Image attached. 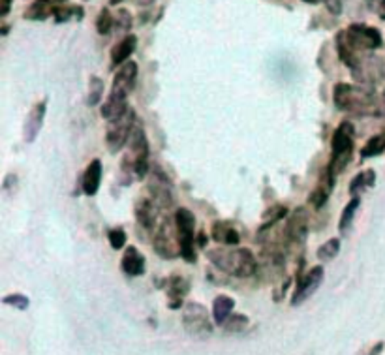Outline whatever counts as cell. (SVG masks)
<instances>
[{"instance_id":"obj_46","label":"cell","mask_w":385,"mask_h":355,"mask_svg":"<svg viewBox=\"0 0 385 355\" xmlns=\"http://www.w3.org/2000/svg\"><path fill=\"white\" fill-rule=\"evenodd\" d=\"M382 103H384V110H385V90H384V96H382Z\"/></svg>"},{"instance_id":"obj_10","label":"cell","mask_w":385,"mask_h":355,"mask_svg":"<svg viewBox=\"0 0 385 355\" xmlns=\"http://www.w3.org/2000/svg\"><path fill=\"white\" fill-rule=\"evenodd\" d=\"M152 248L164 260H175L180 256L179 235L173 219H162L152 232Z\"/></svg>"},{"instance_id":"obj_7","label":"cell","mask_w":385,"mask_h":355,"mask_svg":"<svg viewBox=\"0 0 385 355\" xmlns=\"http://www.w3.org/2000/svg\"><path fill=\"white\" fill-rule=\"evenodd\" d=\"M138 126V116L136 111L128 108V111L124 115L107 121V128H105V145L113 154H117L123 149H126V145L130 141L134 128Z\"/></svg>"},{"instance_id":"obj_28","label":"cell","mask_w":385,"mask_h":355,"mask_svg":"<svg viewBox=\"0 0 385 355\" xmlns=\"http://www.w3.org/2000/svg\"><path fill=\"white\" fill-rule=\"evenodd\" d=\"M385 152V134H376L372 136L361 149V158L366 160V158H376L379 154Z\"/></svg>"},{"instance_id":"obj_6","label":"cell","mask_w":385,"mask_h":355,"mask_svg":"<svg viewBox=\"0 0 385 355\" xmlns=\"http://www.w3.org/2000/svg\"><path fill=\"white\" fill-rule=\"evenodd\" d=\"M173 222L177 227L180 245V258L186 263L198 261V235H196V216L190 209L179 207L173 214Z\"/></svg>"},{"instance_id":"obj_11","label":"cell","mask_w":385,"mask_h":355,"mask_svg":"<svg viewBox=\"0 0 385 355\" xmlns=\"http://www.w3.org/2000/svg\"><path fill=\"white\" fill-rule=\"evenodd\" d=\"M310 230V212L304 207H297L289 212L286 219V225L282 230V243L286 248L289 246H299L306 241Z\"/></svg>"},{"instance_id":"obj_37","label":"cell","mask_w":385,"mask_h":355,"mask_svg":"<svg viewBox=\"0 0 385 355\" xmlns=\"http://www.w3.org/2000/svg\"><path fill=\"white\" fill-rule=\"evenodd\" d=\"M327 12L333 15H340L344 10V0H324Z\"/></svg>"},{"instance_id":"obj_45","label":"cell","mask_w":385,"mask_h":355,"mask_svg":"<svg viewBox=\"0 0 385 355\" xmlns=\"http://www.w3.org/2000/svg\"><path fill=\"white\" fill-rule=\"evenodd\" d=\"M121 2H123V0H110V6H118Z\"/></svg>"},{"instance_id":"obj_31","label":"cell","mask_w":385,"mask_h":355,"mask_svg":"<svg viewBox=\"0 0 385 355\" xmlns=\"http://www.w3.org/2000/svg\"><path fill=\"white\" fill-rule=\"evenodd\" d=\"M340 254V239L333 237V239L325 241L324 245L318 248V260L320 261H333Z\"/></svg>"},{"instance_id":"obj_14","label":"cell","mask_w":385,"mask_h":355,"mask_svg":"<svg viewBox=\"0 0 385 355\" xmlns=\"http://www.w3.org/2000/svg\"><path fill=\"white\" fill-rule=\"evenodd\" d=\"M324 278L325 269L322 265H314L301 278H297V287L291 295V307H301L303 303H306L324 284Z\"/></svg>"},{"instance_id":"obj_38","label":"cell","mask_w":385,"mask_h":355,"mask_svg":"<svg viewBox=\"0 0 385 355\" xmlns=\"http://www.w3.org/2000/svg\"><path fill=\"white\" fill-rule=\"evenodd\" d=\"M384 349H385V342L378 341V342H374L372 346H368L366 349H363V352H359V355H382Z\"/></svg>"},{"instance_id":"obj_12","label":"cell","mask_w":385,"mask_h":355,"mask_svg":"<svg viewBox=\"0 0 385 355\" xmlns=\"http://www.w3.org/2000/svg\"><path fill=\"white\" fill-rule=\"evenodd\" d=\"M350 72L359 85L374 87L385 77V62L379 57L366 53V55H363L355 62V66Z\"/></svg>"},{"instance_id":"obj_44","label":"cell","mask_w":385,"mask_h":355,"mask_svg":"<svg viewBox=\"0 0 385 355\" xmlns=\"http://www.w3.org/2000/svg\"><path fill=\"white\" fill-rule=\"evenodd\" d=\"M136 2H138L139 6H149V4H151L152 0H136Z\"/></svg>"},{"instance_id":"obj_17","label":"cell","mask_w":385,"mask_h":355,"mask_svg":"<svg viewBox=\"0 0 385 355\" xmlns=\"http://www.w3.org/2000/svg\"><path fill=\"white\" fill-rule=\"evenodd\" d=\"M158 214H160V209L158 205L152 201L149 196H143V198H139L136 201V205H134V216L138 220V224L147 230V232H154L156 230V225H158Z\"/></svg>"},{"instance_id":"obj_25","label":"cell","mask_w":385,"mask_h":355,"mask_svg":"<svg viewBox=\"0 0 385 355\" xmlns=\"http://www.w3.org/2000/svg\"><path fill=\"white\" fill-rule=\"evenodd\" d=\"M374 185H376V171L365 170V171H361V173H357L355 177L351 179L348 192H350L351 198H353V196H359L361 192H365V190H368V188H372Z\"/></svg>"},{"instance_id":"obj_23","label":"cell","mask_w":385,"mask_h":355,"mask_svg":"<svg viewBox=\"0 0 385 355\" xmlns=\"http://www.w3.org/2000/svg\"><path fill=\"white\" fill-rule=\"evenodd\" d=\"M333 186H335V177L324 171L322 177H320V183L314 186V190L309 194V205L314 207V209H322V207L329 201L331 192H333Z\"/></svg>"},{"instance_id":"obj_35","label":"cell","mask_w":385,"mask_h":355,"mask_svg":"<svg viewBox=\"0 0 385 355\" xmlns=\"http://www.w3.org/2000/svg\"><path fill=\"white\" fill-rule=\"evenodd\" d=\"M132 25H134L132 14L128 12V10L121 8V10H118V14L115 15V28L123 30V32H128V30L132 28Z\"/></svg>"},{"instance_id":"obj_24","label":"cell","mask_w":385,"mask_h":355,"mask_svg":"<svg viewBox=\"0 0 385 355\" xmlns=\"http://www.w3.org/2000/svg\"><path fill=\"white\" fill-rule=\"evenodd\" d=\"M235 310V299L229 295H218L214 297L213 308H211V314H213L214 325H224L229 316L233 314Z\"/></svg>"},{"instance_id":"obj_18","label":"cell","mask_w":385,"mask_h":355,"mask_svg":"<svg viewBox=\"0 0 385 355\" xmlns=\"http://www.w3.org/2000/svg\"><path fill=\"white\" fill-rule=\"evenodd\" d=\"M66 4H68V0H34L23 12V19L36 21V23L48 21L49 17H55L56 12Z\"/></svg>"},{"instance_id":"obj_34","label":"cell","mask_w":385,"mask_h":355,"mask_svg":"<svg viewBox=\"0 0 385 355\" xmlns=\"http://www.w3.org/2000/svg\"><path fill=\"white\" fill-rule=\"evenodd\" d=\"M2 305H6V307H12L15 310H27L28 305H30V299H28L25 294H10L6 297H2Z\"/></svg>"},{"instance_id":"obj_26","label":"cell","mask_w":385,"mask_h":355,"mask_svg":"<svg viewBox=\"0 0 385 355\" xmlns=\"http://www.w3.org/2000/svg\"><path fill=\"white\" fill-rule=\"evenodd\" d=\"M359 205H361V196H353L348 201V205L344 207V211L340 214V220H338V233L340 235H346L351 230V224H353V219L357 214Z\"/></svg>"},{"instance_id":"obj_8","label":"cell","mask_w":385,"mask_h":355,"mask_svg":"<svg viewBox=\"0 0 385 355\" xmlns=\"http://www.w3.org/2000/svg\"><path fill=\"white\" fill-rule=\"evenodd\" d=\"M348 43L359 55H366L372 51H378L384 45V36L376 27L365 23H351L350 27L342 28Z\"/></svg>"},{"instance_id":"obj_41","label":"cell","mask_w":385,"mask_h":355,"mask_svg":"<svg viewBox=\"0 0 385 355\" xmlns=\"http://www.w3.org/2000/svg\"><path fill=\"white\" fill-rule=\"evenodd\" d=\"M205 245H207V235L203 232H200V233H198V246H201V248H203Z\"/></svg>"},{"instance_id":"obj_3","label":"cell","mask_w":385,"mask_h":355,"mask_svg":"<svg viewBox=\"0 0 385 355\" xmlns=\"http://www.w3.org/2000/svg\"><path fill=\"white\" fill-rule=\"evenodd\" d=\"M205 256L218 271H222L227 276H233V278H250L258 273V267H260L254 252L244 246L209 248Z\"/></svg>"},{"instance_id":"obj_21","label":"cell","mask_w":385,"mask_h":355,"mask_svg":"<svg viewBox=\"0 0 385 355\" xmlns=\"http://www.w3.org/2000/svg\"><path fill=\"white\" fill-rule=\"evenodd\" d=\"M102 160H100V158L90 160V164L85 168L81 177V190L85 196H90V198L96 196L98 190H100V185H102Z\"/></svg>"},{"instance_id":"obj_30","label":"cell","mask_w":385,"mask_h":355,"mask_svg":"<svg viewBox=\"0 0 385 355\" xmlns=\"http://www.w3.org/2000/svg\"><path fill=\"white\" fill-rule=\"evenodd\" d=\"M248 325H250V320H248L247 314H233L229 316L226 320V323L222 325V329L229 333V335H237V333H242V331H247Z\"/></svg>"},{"instance_id":"obj_29","label":"cell","mask_w":385,"mask_h":355,"mask_svg":"<svg viewBox=\"0 0 385 355\" xmlns=\"http://www.w3.org/2000/svg\"><path fill=\"white\" fill-rule=\"evenodd\" d=\"M103 81L98 77V75H90L89 79V92H87V100L85 103L89 105V108H94L98 103L103 100Z\"/></svg>"},{"instance_id":"obj_42","label":"cell","mask_w":385,"mask_h":355,"mask_svg":"<svg viewBox=\"0 0 385 355\" xmlns=\"http://www.w3.org/2000/svg\"><path fill=\"white\" fill-rule=\"evenodd\" d=\"M8 32H10V25H6V23H2V30H0V34L8 36Z\"/></svg>"},{"instance_id":"obj_36","label":"cell","mask_w":385,"mask_h":355,"mask_svg":"<svg viewBox=\"0 0 385 355\" xmlns=\"http://www.w3.org/2000/svg\"><path fill=\"white\" fill-rule=\"evenodd\" d=\"M289 286H291V278H284L282 282H278V286L275 287V292H273V299H275V303H280V301L284 299V295L288 294Z\"/></svg>"},{"instance_id":"obj_4","label":"cell","mask_w":385,"mask_h":355,"mask_svg":"<svg viewBox=\"0 0 385 355\" xmlns=\"http://www.w3.org/2000/svg\"><path fill=\"white\" fill-rule=\"evenodd\" d=\"M121 171L130 181H145L151 173V150H149V139L145 134L143 126L138 124L134 128L130 141L126 145L123 160H121Z\"/></svg>"},{"instance_id":"obj_27","label":"cell","mask_w":385,"mask_h":355,"mask_svg":"<svg viewBox=\"0 0 385 355\" xmlns=\"http://www.w3.org/2000/svg\"><path fill=\"white\" fill-rule=\"evenodd\" d=\"M85 17V10L79 4H66L62 6L59 12L55 14V23L56 25H64V23H70V21H83Z\"/></svg>"},{"instance_id":"obj_22","label":"cell","mask_w":385,"mask_h":355,"mask_svg":"<svg viewBox=\"0 0 385 355\" xmlns=\"http://www.w3.org/2000/svg\"><path fill=\"white\" fill-rule=\"evenodd\" d=\"M209 237L222 246H237L241 243V233L237 232V227L227 220H216L211 227Z\"/></svg>"},{"instance_id":"obj_9","label":"cell","mask_w":385,"mask_h":355,"mask_svg":"<svg viewBox=\"0 0 385 355\" xmlns=\"http://www.w3.org/2000/svg\"><path fill=\"white\" fill-rule=\"evenodd\" d=\"M183 325L186 333L194 338H207L213 335L214 321H211V314L205 305L198 301H188L183 307Z\"/></svg>"},{"instance_id":"obj_13","label":"cell","mask_w":385,"mask_h":355,"mask_svg":"<svg viewBox=\"0 0 385 355\" xmlns=\"http://www.w3.org/2000/svg\"><path fill=\"white\" fill-rule=\"evenodd\" d=\"M173 185L171 179L165 175L160 168H151L149 173V185H147V194L149 198L158 205V209H169L173 205Z\"/></svg>"},{"instance_id":"obj_15","label":"cell","mask_w":385,"mask_h":355,"mask_svg":"<svg viewBox=\"0 0 385 355\" xmlns=\"http://www.w3.org/2000/svg\"><path fill=\"white\" fill-rule=\"evenodd\" d=\"M158 287H164L165 294H167V307L171 310H183V307L186 305L185 297L190 294L192 284H190L188 276L175 273L167 276L164 282H158Z\"/></svg>"},{"instance_id":"obj_32","label":"cell","mask_w":385,"mask_h":355,"mask_svg":"<svg viewBox=\"0 0 385 355\" xmlns=\"http://www.w3.org/2000/svg\"><path fill=\"white\" fill-rule=\"evenodd\" d=\"M115 28V15L111 14L110 8H102V12L96 17V30L100 36L111 34V30Z\"/></svg>"},{"instance_id":"obj_1","label":"cell","mask_w":385,"mask_h":355,"mask_svg":"<svg viewBox=\"0 0 385 355\" xmlns=\"http://www.w3.org/2000/svg\"><path fill=\"white\" fill-rule=\"evenodd\" d=\"M138 75L139 66L136 61H128L115 72L110 96L105 98V102L100 108V115L105 121H113V119H117V116L124 115L128 111V108H130L128 105V96L136 89Z\"/></svg>"},{"instance_id":"obj_40","label":"cell","mask_w":385,"mask_h":355,"mask_svg":"<svg viewBox=\"0 0 385 355\" xmlns=\"http://www.w3.org/2000/svg\"><path fill=\"white\" fill-rule=\"evenodd\" d=\"M12 2L14 0H0V19H6L10 10H12Z\"/></svg>"},{"instance_id":"obj_43","label":"cell","mask_w":385,"mask_h":355,"mask_svg":"<svg viewBox=\"0 0 385 355\" xmlns=\"http://www.w3.org/2000/svg\"><path fill=\"white\" fill-rule=\"evenodd\" d=\"M304 4H310V6H316L320 2H324V0H303Z\"/></svg>"},{"instance_id":"obj_2","label":"cell","mask_w":385,"mask_h":355,"mask_svg":"<svg viewBox=\"0 0 385 355\" xmlns=\"http://www.w3.org/2000/svg\"><path fill=\"white\" fill-rule=\"evenodd\" d=\"M333 103L338 111L355 116H376L379 113V103L376 92L368 85H351L337 83L333 89Z\"/></svg>"},{"instance_id":"obj_19","label":"cell","mask_w":385,"mask_h":355,"mask_svg":"<svg viewBox=\"0 0 385 355\" xmlns=\"http://www.w3.org/2000/svg\"><path fill=\"white\" fill-rule=\"evenodd\" d=\"M136 49H138V36L136 34H126L124 38L113 45L111 49V62H110V68L111 70H118L123 64L130 61V57L136 53Z\"/></svg>"},{"instance_id":"obj_5","label":"cell","mask_w":385,"mask_h":355,"mask_svg":"<svg viewBox=\"0 0 385 355\" xmlns=\"http://www.w3.org/2000/svg\"><path fill=\"white\" fill-rule=\"evenodd\" d=\"M353 149H355V128H353V124L350 121H342L337 126V130L333 132L331 158L325 171L337 179L350 165L351 156H353Z\"/></svg>"},{"instance_id":"obj_33","label":"cell","mask_w":385,"mask_h":355,"mask_svg":"<svg viewBox=\"0 0 385 355\" xmlns=\"http://www.w3.org/2000/svg\"><path fill=\"white\" fill-rule=\"evenodd\" d=\"M107 241L113 250H123L126 248V241H128V235L124 232V227H111L107 232Z\"/></svg>"},{"instance_id":"obj_39","label":"cell","mask_w":385,"mask_h":355,"mask_svg":"<svg viewBox=\"0 0 385 355\" xmlns=\"http://www.w3.org/2000/svg\"><path fill=\"white\" fill-rule=\"evenodd\" d=\"M2 188H4V192H15L17 190V175H14V173H8L6 179H4V183H2Z\"/></svg>"},{"instance_id":"obj_16","label":"cell","mask_w":385,"mask_h":355,"mask_svg":"<svg viewBox=\"0 0 385 355\" xmlns=\"http://www.w3.org/2000/svg\"><path fill=\"white\" fill-rule=\"evenodd\" d=\"M45 115H48V98L36 102L27 113V116H25V123H23V139H25V143L30 145L38 139L41 128H43Z\"/></svg>"},{"instance_id":"obj_20","label":"cell","mask_w":385,"mask_h":355,"mask_svg":"<svg viewBox=\"0 0 385 355\" xmlns=\"http://www.w3.org/2000/svg\"><path fill=\"white\" fill-rule=\"evenodd\" d=\"M121 269L126 276L136 278V276H141L147 271V260L136 246H126L123 258H121Z\"/></svg>"}]
</instances>
